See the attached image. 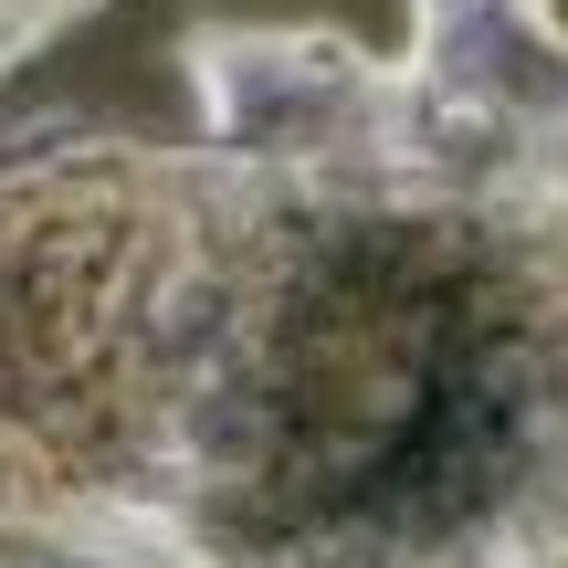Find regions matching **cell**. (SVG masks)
<instances>
[{
  "label": "cell",
  "mask_w": 568,
  "mask_h": 568,
  "mask_svg": "<svg viewBox=\"0 0 568 568\" xmlns=\"http://www.w3.org/2000/svg\"><path fill=\"white\" fill-rule=\"evenodd\" d=\"M42 568H53V558H42Z\"/></svg>",
  "instance_id": "277c9868"
},
{
  "label": "cell",
  "mask_w": 568,
  "mask_h": 568,
  "mask_svg": "<svg viewBox=\"0 0 568 568\" xmlns=\"http://www.w3.org/2000/svg\"><path fill=\"white\" fill-rule=\"evenodd\" d=\"M410 32L379 53L389 95L453 148L568 190V11L558 0H400Z\"/></svg>",
  "instance_id": "7a4b0ae2"
},
{
  "label": "cell",
  "mask_w": 568,
  "mask_h": 568,
  "mask_svg": "<svg viewBox=\"0 0 568 568\" xmlns=\"http://www.w3.org/2000/svg\"><path fill=\"white\" fill-rule=\"evenodd\" d=\"M105 0H0V74H21V63H42L63 32H84Z\"/></svg>",
  "instance_id": "3957f363"
},
{
  "label": "cell",
  "mask_w": 568,
  "mask_h": 568,
  "mask_svg": "<svg viewBox=\"0 0 568 568\" xmlns=\"http://www.w3.org/2000/svg\"><path fill=\"white\" fill-rule=\"evenodd\" d=\"M201 138H0V537L53 568H568V190L337 21H190Z\"/></svg>",
  "instance_id": "6da1fadb"
}]
</instances>
